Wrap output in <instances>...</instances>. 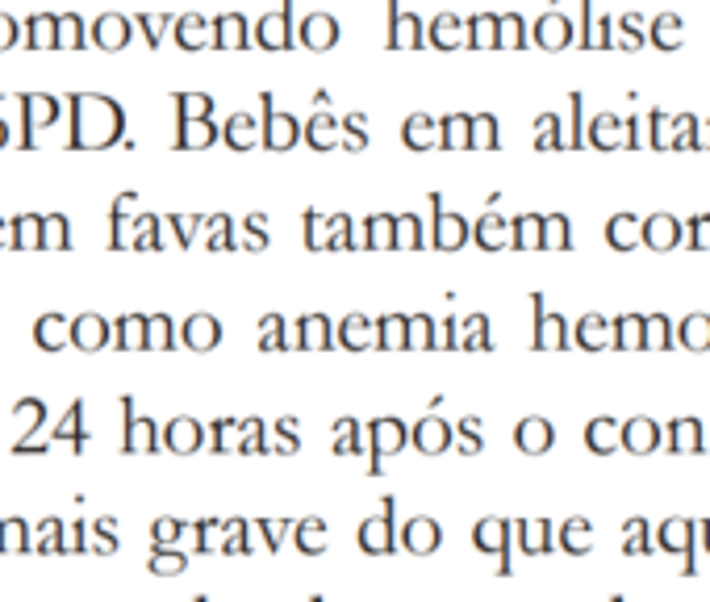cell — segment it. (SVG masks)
Instances as JSON below:
<instances>
[{
  "mask_svg": "<svg viewBox=\"0 0 710 602\" xmlns=\"http://www.w3.org/2000/svg\"><path fill=\"white\" fill-rule=\"evenodd\" d=\"M660 544H665V548H681L685 552V577H690V573H698L694 569V523H685V519H673V523H665V527H660Z\"/></svg>",
  "mask_w": 710,
  "mask_h": 602,
  "instance_id": "obj_1",
  "label": "cell"
},
{
  "mask_svg": "<svg viewBox=\"0 0 710 602\" xmlns=\"http://www.w3.org/2000/svg\"><path fill=\"white\" fill-rule=\"evenodd\" d=\"M619 439H623L627 448H635V452H652V448L660 444V431H656L652 423H631V427H627Z\"/></svg>",
  "mask_w": 710,
  "mask_h": 602,
  "instance_id": "obj_2",
  "label": "cell"
},
{
  "mask_svg": "<svg viewBox=\"0 0 710 602\" xmlns=\"http://www.w3.org/2000/svg\"><path fill=\"white\" fill-rule=\"evenodd\" d=\"M644 531H648V523H644V519H635V523H631V540H627L623 548H627V552H648Z\"/></svg>",
  "mask_w": 710,
  "mask_h": 602,
  "instance_id": "obj_3",
  "label": "cell"
},
{
  "mask_svg": "<svg viewBox=\"0 0 710 602\" xmlns=\"http://www.w3.org/2000/svg\"><path fill=\"white\" fill-rule=\"evenodd\" d=\"M606 431H610V423H598V427H594V448H602V452L610 448V435H606Z\"/></svg>",
  "mask_w": 710,
  "mask_h": 602,
  "instance_id": "obj_4",
  "label": "cell"
},
{
  "mask_svg": "<svg viewBox=\"0 0 710 602\" xmlns=\"http://www.w3.org/2000/svg\"><path fill=\"white\" fill-rule=\"evenodd\" d=\"M614 602H623V598H614Z\"/></svg>",
  "mask_w": 710,
  "mask_h": 602,
  "instance_id": "obj_5",
  "label": "cell"
}]
</instances>
